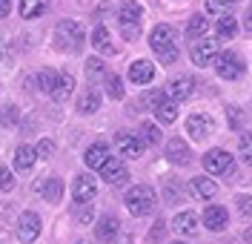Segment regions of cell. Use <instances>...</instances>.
I'll list each match as a JSON object with an SVG mask.
<instances>
[{"instance_id": "1", "label": "cell", "mask_w": 252, "mask_h": 244, "mask_svg": "<svg viewBox=\"0 0 252 244\" xmlns=\"http://www.w3.org/2000/svg\"><path fill=\"white\" fill-rule=\"evenodd\" d=\"M149 46L158 55V61H163V64H175L178 61V32H175L169 23H160V26L152 29Z\"/></svg>"}, {"instance_id": "2", "label": "cell", "mask_w": 252, "mask_h": 244, "mask_svg": "<svg viewBox=\"0 0 252 244\" xmlns=\"http://www.w3.org/2000/svg\"><path fill=\"white\" fill-rule=\"evenodd\" d=\"M124 204L129 207L132 215H149V212L155 210V204H158V195H155V190H152L149 184H138V187H132V190L126 193Z\"/></svg>"}, {"instance_id": "3", "label": "cell", "mask_w": 252, "mask_h": 244, "mask_svg": "<svg viewBox=\"0 0 252 244\" xmlns=\"http://www.w3.org/2000/svg\"><path fill=\"white\" fill-rule=\"evenodd\" d=\"M55 46L61 52H78L83 46V26L78 20H61L55 29Z\"/></svg>"}, {"instance_id": "4", "label": "cell", "mask_w": 252, "mask_h": 244, "mask_svg": "<svg viewBox=\"0 0 252 244\" xmlns=\"http://www.w3.org/2000/svg\"><path fill=\"white\" fill-rule=\"evenodd\" d=\"M141 20H143L141 6L135 0H121V6H118V23H121L126 37H135V35L141 32Z\"/></svg>"}, {"instance_id": "5", "label": "cell", "mask_w": 252, "mask_h": 244, "mask_svg": "<svg viewBox=\"0 0 252 244\" xmlns=\"http://www.w3.org/2000/svg\"><path fill=\"white\" fill-rule=\"evenodd\" d=\"M215 72L223 81H238L247 72V64H244V58L238 52H220L218 58H215Z\"/></svg>"}, {"instance_id": "6", "label": "cell", "mask_w": 252, "mask_h": 244, "mask_svg": "<svg viewBox=\"0 0 252 244\" xmlns=\"http://www.w3.org/2000/svg\"><path fill=\"white\" fill-rule=\"evenodd\" d=\"M37 236H40V215L26 210L17 218V239H20V244H32Z\"/></svg>"}, {"instance_id": "7", "label": "cell", "mask_w": 252, "mask_h": 244, "mask_svg": "<svg viewBox=\"0 0 252 244\" xmlns=\"http://www.w3.org/2000/svg\"><path fill=\"white\" fill-rule=\"evenodd\" d=\"M192 89H195V78H189V75H178V78H172V81L166 83L163 98L172 101V104H178V101H187V98L192 95Z\"/></svg>"}, {"instance_id": "8", "label": "cell", "mask_w": 252, "mask_h": 244, "mask_svg": "<svg viewBox=\"0 0 252 244\" xmlns=\"http://www.w3.org/2000/svg\"><path fill=\"white\" fill-rule=\"evenodd\" d=\"M192 61L195 66H209L215 64V58L220 55V43L218 40H201V43H192Z\"/></svg>"}, {"instance_id": "9", "label": "cell", "mask_w": 252, "mask_h": 244, "mask_svg": "<svg viewBox=\"0 0 252 244\" xmlns=\"http://www.w3.org/2000/svg\"><path fill=\"white\" fill-rule=\"evenodd\" d=\"M115 146H118V152L124 155V158H141L143 152V141L141 135H132V132H118L115 135Z\"/></svg>"}, {"instance_id": "10", "label": "cell", "mask_w": 252, "mask_h": 244, "mask_svg": "<svg viewBox=\"0 0 252 244\" xmlns=\"http://www.w3.org/2000/svg\"><path fill=\"white\" fill-rule=\"evenodd\" d=\"M100 178L109 181V184H126L129 181V170L121 158H106L100 167Z\"/></svg>"}, {"instance_id": "11", "label": "cell", "mask_w": 252, "mask_h": 244, "mask_svg": "<svg viewBox=\"0 0 252 244\" xmlns=\"http://www.w3.org/2000/svg\"><path fill=\"white\" fill-rule=\"evenodd\" d=\"M229 164H232V155L226 152V149H209L204 155V170L209 175H218V173H226L229 170Z\"/></svg>"}, {"instance_id": "12", "label": "cell", "mask_w": 252, "mask_h": 244, "mask_svg": "<svg viewBox=\"0 0 252 244\" xmlns=\"http://www.w3.org/2000/svg\"><path fill=\"white\" fill-rule=\"evenodd\" d=\"M97 193V184H94L92 175H78L75 184H72V198L78 201V204H89Z\"/></svg>"}, {"instance_id": "13", "label": "cell", "mask_w": 252, "mask_h": 244, "mask_svg": "<svg viewBox=\"0 0 252 244\" xmlns=\"http://www.w3.org/2000/svg\"><path fill=\"white\" fill-rule=\"evenodd\" d=\"M212 127H215V124H212V118H209V115H204V112H192L187 118V132L195 138V141L206 138V135L212 132Z\"/></svg>"}, {"instance_id": "14", "label": "cell", "mask_w": 252, "mask_h": 244, "mask_svg": "<svg viewBox=\"0 0 252 244\" xmlns=\"http://www.w3.org/2000/svg\"><path fill=\"white\" fill-rule=\"evenodd\" d=\"M226 221H229V212H226V207H220V204H209L204 212V224L212 233H220V230L226 227Z\"/></svg>"}, {"instance_id": "15", "label": "cell", "mask_w": 252, "mask_h": 244, "mask_svg": "<svg viewBox=\"0 0 252 244\" xmlns=\"http://www.w3.org/2000/svg\"><path fill=\"white\" fill-rule=\"evenodd\" d=\"M166 158L172 164H189L192 152H189L187 141H184V138H169V141H166Z\"/></svg>"}, {"instance_id": "16", "label": "cell", "mask_w": 252, "mask_h": 244, "mask_svg": "<svg viewBox=\"0 0 252 244\" xmlns=\"http://www.w3.org/2000/svg\"><path fill=\"white\" fill-rule=\"evenodd\" d=\"M92 46L100 52V55H115L118 52V46L112 43V37H109V29L100 23V26H94V32H92Z\"/></svg>"}, {"instance_id": "17", "label": "cell", "mask_w": 252, "mask_h": 244, "mask_svg": "<svg viewBox=\"0 0 252 244\" xmlns=\"http://www.w3.org/2000/svg\"><path fill=\"white\" fill-rule=\"evenodd\" d=\"M106 158H109V146L103 144V141H94V144L86 149V155H83L86 167H92V170H100Z\"/></svg>"}, {"instance_id": "18", "label": "cell", "mask_w": 252, "mask_h": 244, "mask_svg": "<svg viewBox=\"0 0 252 244\" xmlns=\"http://www.w3.org/2000/svg\"><path fill=\"white\" fill-rule=\"evenodd\" d=\"M189 187H192V195H198V198H204V201L215 198V193H218V184L209 181L206 175H195V178L189 181Z\"/></svg>"}, {"instance_id": "19", "label": "cell", "mask_w": 252, "mask_h": 244, "mask_svg": "<svg viewBox=\"0 0 252 244\" xmlns=\"http://www.w3.org/2000/svg\"><path fill=\"white\" fill-rule=\"evenodd\" d=\"M152 78H155V66L149 61H135L129 66V81L132 83H149Z\"/></svg>"}, {"instance_id": "20", "label": "cell", "mask_w": 252, "mask_h": 244, "mask_svg": "<svg viewBox=\"0 0 252 244\" xmlns=\"http://www.w3.org/2000/svg\"><path fill=\"white\" fill-rule=\"evenodd\" d=\"M72 89H75V78H72V72H58V83H55V92H52V101H66V98L72 95Z\"/></svg>"}, {"instance_id": "21", "label": "cell", "mask_w": 252, "mask_h": 244, "mask_svg": "<svg viewBox=\"0 0 252 244\" xmlns=\"http://www.w3.org/2000/svg\"><path fill=\"white\" fill-rule=\"evenodd\" d=\"M37 193L46 198L49 204H58L63 195V181L61 178H43L40 181V187H37Z\"/></svg>"}, {"instance_id": "22", "label": "cell", "mask_w": 252, "mask_h": 244, "mask_svg": "<svg viewBox=\"0 0 252 244\" xmlns=\"http://www.w3.org/2000/svg\"><path fill=\"white\" fill-rule=\"evenodd\" d=\"M118 230H121V221H118L115 215H103V218L97 221L94 233H97V239H100V242H112V239L118 236Z\"/></svg>"}, {"instance_id": "23", "label": "cell", "mask_w": 252, "mask_h": 244, "mask_svg": "<svg viewBox=\"0 0 252 244\" xmlns=\"http://www.w3.org/2000/svg\"><path fill=\"white\" fill-rule=\"evenodd\" d=\"M172 227L181 233V236H195L198 233V218H195V212H178L172 221Z\"/></svg>"}, {"instance_id": "24", "label": "cell", "mask_w": 252, "mask_h": 244, "mask_svg": "<svg viewBox=\"0 0 252 244\" xmlns=\"http://www.w3.org/2000/svg\"><path fill=\"white\" fill-rule=\"evenodd\" d=\"M49 0H20V15L23 20H34V17L46 15Z\"/></svg>"}, {"instance_id": "25", "label": "cell", "mask_w": 252, "mask_h": 244, "mask_svg": "<svg viewBox=\"0 0 252 244\" xmlns=\"http://www.w3.org/2000/svg\"><path fill=\"white\" fill-rule=\"evenodd\" d=\"M215 32H218L220 40H232L238 35V20L232 15H220L218 20H215Z\"/></svg>"}, {"instance_id": "26", "label": "cell", "mask_w": 252, "mask_h": 244, "mask_svg": "<svg viewBox=\"0 0 252 244\" xmlns=\"http://www.w3.org/2000/svg\"><path fill=\"white\" fill-rule=\"evenodd\" d=\"M34 161H37V152H34L29 144H23V146H17V149H15V167L20 170V173L32 170V167H34Z\"/></svg>"}, {"instance_id": "27", "label": "cell", "mask_w": 252, "mask_h": 244, "mask_svg": "<svg viewBox=\"0 0 252 244\" xmlns=\"http://www.w3.org/2000/svg\"><path fill=\"white\" fill-rule=\"evenodd\" d=\"M97 109H100V92H97V89H86V92L78 98V112L92 115V112H97Z\"/></svg>"}, {"instance_id": "28", "label": "cell", "mask_w": 252, "mask_h": 244, "mask_svg": "<svg viewBox=\"0 0 252 244\" xmlns=\"http://www.w3.org/2000/svg\"><path fill=\"white\" fill-rule=\"evenodd\" d=\"M155 118L160 124H175V118H178V104L172 101H166V98H160L155 106Z\"/></svg>"}, {"instance_id": "29", "label": "cell", "mask_w": 252, "mask_h": 244, "mask_svg": "<svg viewBox=\"0 0 252 244\" xmlns=\"http://www.w3.org/2000/svg\"><path fill=\"white\" fill-rule=\"evenodd\" d=\"M206 29H209V20L204 15H192L187 23V40H198Z\"/></svg>"}, {"instance_id": "30", "label": "cell", "mask_w": 252, "mask_h": 244, "mask_svg": "<svg viewBox=\"0 0 252 244\" xmlns=\"http://www.w3.org/2000/svg\"><path fill=\"white\" fill-rule=\"evenodd\" d=\"M17 121H20V109H17L15 104L0 106V127H15Z\"/></svg>"}, {"instance_id": "31", "label": "cell", "mask_w": 252, "mask_h": 244, "mask_svg": "<svg viewBox=\"0 0 252 244\" xmlns=\"http://www.w3.org/2000/svg\"><path fill=\"white\" fill-rule=\"evenodd\" d=\"M103 75H106V64L100 58H89L86 61V78L94 81V78H103Z\"/></svg>"}, {"instance_id": "32", "label": "cell", "mask_w": 252, "mask_h": 244, "mask_svg": "<svg viewBox=\"0 0 252 244\" xmlns=\"http://www.w3.org/2000/svg\"><path fill=\"white\" fill-rule=\"evenodd\" d=\"M106 95H109L112 101L124 98V81H121L118 75H106Z\"/></svg>"}, {"instance_id": "33", "label": "cell", "mask_w": 252, "mask_h": 244, "mask_svg": "<svg viewBox=\"0 0 252 244\" xmlns=\"http://www.w3.org/2000/svg\"><path fill=\"white\" fill-rule=\"evenodd\" d=\"M141 141L143 144H160V130H158L155 124H141Z\"/></svg>"}, {"instance_id": "34", "label": "cell", "mask_w": 252, "mask_h": 244, "mask_svg": "<svg viewBox=\"0 0 252 244\" xmlns=\"http://www.w3.org/2000/svg\"><path fill=\"white\" fill-rule=\"evenodd\" d=\"M37 81H40V89H43L46 95H52V92H55V83H58V72H55V69H43Z\"/></svg>"}, {"instance_id": "35", "label": "cell", "mask_w": 252, "mask_h": 244, "mask_svg": "<svg viewBox=\"0 0 252 244\" xmlns=\"http://www.w3.org/2000/svg\"><path fill=\"white\" fill-rule=\"evenodd\" d=\"M238 155L247 164H252V135L250 132H244V135L238 138Z\"/></svg>"}, {"instance_id": "36", "label": "cell", "mask_w": 252, "mask_h": 244, "mask_svg": "<svg viewBox=\"0 0 252 244\" xmlns=\"http://www.w3.org/2000/svg\"><path fill=\"white\" fill-rule=\"evenodd\" d=\"M160 98H163V92H158V89H152V92H146V95H143L141 101H138V106H141V109H149V106L155 109Z\"/></svg>"}, {"instance_id": "37", "label": "cell", "mask_w": 252, "mask_h": 244, "mask_svg": "<svg viewBox=\"0 0 252 244\" xmlns=\"http://www.w3.org/2000/svg\"><path fill=\"white\" fill-rule=\"evenodd\" d=\"M238 0H206V12H223L226 6H235Z\"/></svg>"}, {"instance_id": "38", "label": "cell", "mask_w": 252, "mask_h": 244, "mask_svg": "<svg viewBox=\"0 0 252 244\" xmlns=\"http://www.w3.org/2000/svg\"><path fill=\"white\" fill-rule=\"evenodd\" d=\"M12 187H15V178H12V173H9V170H0V190H3V193H9Z\"/></svg>"}, {"instance_id": "39", "label": "cell", "mask_w": 252, "mask_h": 244, "mask_svg": "<svg viewBox=\"0 0 252 244\" xmlns=\"http://www.w3.org/2000/svg\"><path fill=\"white\" fill-rule=\"evenodd\" d=\"M238 210L244 212V215H252V195H241L238 198Z\"/></svg>"}, {"instance_id": "40", "label": "cell", "mask_w": 252, "mask_h": 244, "mask_svg": "<svg viewBox=\"0 0 252 244\" xmlns=\"http://www.w3.org/2000/svg\"><path fill=\"white\" fill-rule=\"evenodd\" d=\"M37 152H40V155H52V152H55V144H52V141H40Z\"/></svg>"}, {"instance_id": "41", "label": "cell", "mask_w": 252, "mask_h": 244, "mask_svg": "<svg viewBox=\"0 0 252 244\" xmlns=\"http://www.w3.org/2000/svg\"><path fill=\"white\" fill-rule=\"evenodd\" d=\"M12 12V0H0V17H9Z\"/></svg>"}, {"instance_id": "42", "label": "cell", "mask_w": 252, "mask_h": 244, "mask_svg": "<svg viewBox=\"0 0 252 244\" xmlns=\"http://www.w3.org/2000/svg\"><path fill=\"white\" fill-rule=\"evenodd\" d=\"M229 124H241V115H238V109H229Z\"/></svg>"}, {"instance_id": "43", "label": "cell", "mask_w": 252, "mask_h": 244, "mask_svg": "<svg viewBox=\"0 0 252 244\" xmlns=\"http://www.w3.org/2000/svg\"><path fill=\"white\" fill-rule=\"evenodd\" d=\"M247 32H252V6H250V12H247Z\"/></svg>"}, {"instance_id": "44", "label": "cell", "mask_w": 252, "mask_h": 244, "mask_svg": "<svg viewBox=\"0 0 252 244\" xmlns=\"http://www.w3.org/2000/svg\"><path fill=\"white\" fill-rule=\"evenodd\" d=\"M247 242H252V230H250V233H247Z\"/></svg>"}, {"instance_id": "45", "label": "cell", "mask_w": 252, "mask_h": 244, "mask_svg": "<svg viewBox=\"0 0 252 244\" xmlns=\"http://www.w3.org/2000/svg\"><path fill=\"white\" fill-rule=\"evenodd\" d=\"M172 244H184V242H172Z\"/></svg>"}, {"instance_id": "46", "label": "cell", "mask_w": 252, "mask_h": 244, "mask_svg": "<svg viewBox=\"0 0 252 244\" xmlns=\"http://www.w3.org/2000/svg\"><path fill=\"white\" fill-rule=\"evenodd\" d=\"M78 244H86V242H78Z\"/></svg>"}]
</instances>
